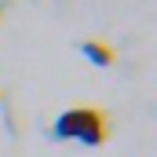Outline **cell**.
Instances as JSON below:
<instances>
[{"label":"cell","mask_w":157,"mask_h":157,"mask_svg":"<svg viewBox=\"0 0 157 157\" xmlns=\"http://www.w3.org/2000/svg\"><path fill=\"white\" fill-rule=\"evenodd\" d=\"M51 135L62 139V143L102 146V143L110 139V117H106L102 110H95V106H73V110H66L62 117L55 121Z\"/></svg>","instance_id":"obj_1"},{"label":"cell","mask_w":157,"mask_h":157,"mask_svg":"<svg viewBox=\"0 0 157 157\" xmlns=\"http://www.w3.org/2000/svg\"><path fill=\"white\" fill-rule=\"evenodd\" d=\"M80 55H84L91 66H113V59H117L113 48L102 44V40H84V44H80Z\"/></svg>","instance_id":"obj_2"},{"label":"cell","mask_w":157,"mask_h":157,"mask_svg":"<svg viewBox=\"0 0 157 157\" xmlns=\"http://www.w3.org/2000/svg\"><path fill=\"white\" fill-rule=\"evenodd\" d=\"M0 99H4V95H0Z\"/></svg>","instance_id":"obj_3"}]
</instances>
